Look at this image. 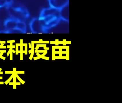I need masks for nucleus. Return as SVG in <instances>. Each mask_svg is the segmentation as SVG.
Masks as SVG:
<instances>
[{"mask_svg":"<svg viewBox=\"0 0 122 103\" xmlns=\"http://www.w3.org/2000/svg\"><path fill=\"white\" fill-rule=\"evenodd\" d=\"M39 18L43 21L46 26H55L61 19L60 10L50 6L41 10Z\"/></svg>","mask_w":122,"mask_h":103,"instance_id":"obj_1","label":"nucleus"},{"mask_svg":"<svg viewBox=\"0 0 122 103\" xmlns=\"http://www.w3.org/2000/svg\"><path fill=\"white\" fill-rule=\"evenodd\" d=\"M6 8L8 14L12 18L23 21L30 17L29 10L22 4L13 2Z\"/></svg>","mask_w":122,"mask_h":103,"instance_id":"obj_2","label":"nucleus"},{"mask_svg":"<svg viewBox=\"0 0 122 103\" xmlns=\"http://www.w3.org/2000/svg\"><path fill=\"white\" fill-rule=\"evenodd\" d=\"M48 2L50 7L60 10L69 4V0H48Z\"/></svg>","mask_w":122,"mask_h":103,"instance_id":"obj_3","label":"nucleus"},{"mask_svg":"<svg viewBox=\"0 0 122 103\" xmlns=\"http://www.w3.org/2000/svg\"><path fill=\"white\" fill-rule=\"evenodd\" d=\"M61 18L63 20L68 21L69 19V4L60 9Z\"/></svg>","mask_w":122,"mask_h":103,"instance_id":"obj_4","label":"nucleus"},{"mask_svg":"<svg viewBox=\"0 0 122 103\" xmlns=\"http://www.w3.org/2000/svg\"><path fill=\"white\" fill-rule=\"evenodd\" d=\"M13 2V0H0V8H6Z\"/></svg>","mask_w":122,"mask_h":103,"instance_id":"obj_5","label":"nucleus"},{"mask_svg":"<svg viewBox=\"0 0 122 103\" xmlns=\"http://www.w3.org/2000/svg\"><path fill=\"white\" fill-rule=\"evenodd\" d=\"M16 77L19 80L20 82V83H22L23 84H24L25 83V82L23 80H22V79L20 78V77L17 74H16Z\"/></svg>","mask_w":122,"mask_h":103,"instance_id":"obj_6","label":"nucleus"},{"mask_svg":"<svg viewBox=\"0 0 122 103\" xmlns=\"http://www.w3.org/2000/svg\"><path fill=\"white\" fill-rule=\"evenodd\" d=\"M13 74H12V76H10V78H9V79H8L5 82V84H8V83H9V82H10V81H11V80H12V78H13Z\"/></svg>","mask_w":122,"mask_h":103,"instance_id":"obj_7","label":"nucleus"},{"mask_svg":"<svg viewBox=\"0 0 122 103\" xmlns=\"http://www.w3.org/2000/svg\"><path fill=\"white\" fill-rule=\"evenodd\" d=\"M34 50H32V52H31V54H30V56L29 57V59H30V60H32V59L33 57V55H34Z\"/></svg>","mask_w":122,"mask_h":103,"instance_id":"obj_8","label":"nucleus"},{"mask_svg":"<svg viewBox=\"0 0 122 103\" xmlns=\"http://www.w3.org/2000/svg\"><path fill=\"white\" fill-rule=\"evenodd\" d=\"M25 55L27 54V44L25 46Z\"/></svg>","mask_w":122,"mask_h":103,"instance_id":"obj_9","label":"nucleus"},{"mask_svg":"<svg viewBox=\"0 0 122 103\" xmlns=\"http://www.w3.org/2000/svg\"><path fill=\"white\" fill-rule=\"evenodd\" d=\"M15 73H16L17 74H24L25 73V71H16Z\"/></svg>","mask_w":122,"mask_h":103,"instance_id":"obj_10","label":"nucleus"},{"mask_svg":"<svg viewBox=\"0 0 122 103\" xmlns=\"http://www.w3.org/2000/svg\"><path fill=\"white\" fill-rule=\"evenodd\" d=\"M47 52V51H38V50H35L34 51V52L35 53H42V52Z\"/></svg>","mask_w":122,"mask_h":103,"instance_id":"obj_11","label":"nucleus"},{"mask_svg":"<svg viewBox=\"0 0 122 103\" xmlns=\"http://www.w3.org/2000/svg\"><path fill=\"white\" fill-rule=\"evenodd\" d=\"M14 73V72L13 71H5V74H12Z\"/></svg>","mask_w":122,"mask_h":103,"instance_id":"obj_12","label":"nucleus"},{"mask_svg":"<svg viewBox=\"0 0 122 103\" xmlns=\"http://www.w3.org/2000/svg\"><path fill=\"white\" fill-rule=\"evenodd\" d=\"M15 47H16V51H15L16 54V55H18V54H19L18 53V46L16 44Z\"/></svg>","mask_w":122,"mask_h":103,"instance_id":"obj_13","label":"nucleus"},{"mask_svg":"<svg viewBox=\"0 0 122 103\" xmlns=\"http://www.w3.org/2000/svg\"><path fill=\"white\" fill-rule=\"evenodd\" d=\"M10 60H13V52L12 51L10 52Z\"/></svg>","mask_w":122,"mask_h":103,"instance_id":"obj_14","label":"nucleus"},{"mask_svg":"<svg viewBox=\"0 0 122 103\" xmlns=\"http://www.w3.org/2000/svg\"><path fill=\"white\" fill-rule=\"evenodd\" d=\"M13 50V48H12V47H10V50L8 51V52L7 53V56H9V54L10 53V52L12 51Z\"/></svg>","mask_w":122,"mask_h":103,"instance_id":"obj_15","label":"nucleus"},{"mask_svg":"<svg viewBox=\"0 0 122 103\" xmlns=\"http://www.w3.org/2000/svg\"><path fill=\"white\" fill-rule=\"evenodd\" d=\"M23 53H20V60H23Z\"/></svg>","mask_w":122,"mask_h":103,"instance_id":"obj_16","label":"nucleus"},{"mask_svg":"<svg viewBox=\"0 0 122 103\" xmlns=\"http://www.w3.org/2000/svg\"><path fill=\"white\" fill-rule=\"evenodd\" d=\"M31 49L32 50H34V43L32 42V46H31Z\"/></svg>","mask_w":122,"mask_h":103,"instance_id":"obj_17","label":"nucleus"},{"mask_svg":"<svg viewBox=\"0 0 122 103\" xmlns=\"http://www.w3.org/2000/svg\"><path fill=\"white\" fill-rule=\"evenodd\" d=\"M41 58V57H40L38 56L37 57H34L33 59H34V60H37V59H39L40 58Z\"/></svg>","mask_w":122,"mask_h":103,"instance_id":"obj_18","label":"nucleus"},{"mask_svg":"<svg viewBox=\"0 0 122 103\" xmlns=\"http://www.w3.org/2000/svg\"><path fill=\"white\" fill-rule=\"evenodd\" d=\"M6 51V50H0V53H5Z\"/></svg>","mask_w":122,"mask_h":103,"instance_id":"obj_19","label":"nucleus"},{"mask_svg":"<svg viewBox=\"0 0 122 103\" xmlns=\"http://www.w3.org/2000/svg\"><path fill=\"white\" fill-rule=\"evenodd\" d=\"M0 58L2 59H3L4 60H5V58H6L5 57L2 56H1L0 57Z\"/></svg>","mask_w":122,"mask_h":103,"instance_id":"obj_20","label":"nucleus"},{"mask_svg":"<svg viewBox=\"0 0 122 103\" xmlns=\"http://www.w3.org/2000/svg\"><path fill=\"white\" fill-rule=\"evenodd\" d=\"M15 42V41H7L8 43H13V42Z\"/></svg>","mask_w":122,"mask_h":103,"instance_id":"obj_21","label":"nucleus"},{"mask_svg":"<svg viewBox=\"0 0 122 103\" xmlns=\"http://www.w3.org/2000/svg\"><path fill=\"white\" fill-rule=\"evenodd\" d=\"M23 46H20V51H21V52L22 51H23Z\"/></svg>","mask_w":122,"mask_h":103,"instance_id":"obj_22","label":"nucleus"},{"mask_svg":"<svg viewBox=\"0 0 122 103\" xmlns=\"http://www.w3.org/2000/svg\"><path fill=\"white\" fill-rule=\"evenodd\" d=\"M15 84H16V85H20V82H16Z\"/></svg>","mask_w":122,"mask_h":103,"instance_id":"obj_23","label":"nucleus"},{"mask_svg":"<svg viewBox=\"0 0 122 103\" xmlns=\"http://www.w3.org/2000/svg\"><path fill=\"white\" fill-rule=\"evenodd\" d=\"M9 85H13L14 83L13 82H9Z\"/></svg>","mask_w":122,"mask_h":103,"instance_id":"obj_24","label":"nucleus"},{"mask_svg":"<svg viewBox=\"0 0 122 103\" xmlns=\"http://www.w3.org/2000/svg\"><path fill=\"white\" fill-rule=\"evenodd\" d=\"M13 88L16 89V85L15 84H13Z\"/></svg>","mask_w":122,"mask_h":103,"instance_id":"obj_25","label":"nucleus"},{"mask_svg":"<svg viewBox=\"0 0 122 103\" xmlns=\"http://www.w3.org/2000/svg\"><path fill=\"white\" fill-rule=\"evenodd\" d=\"M13 71L14 72V73L16 71V68H13Z\"/></svg>","mask_w":122,"mask_h":103,"instance_id":"obj_26","label":"nucleus"},{"mask_svg":"<svg viewBox=\"0 0 122 103\" xmlns=\"http://www.w3.org/2000/svg\"><path fill=\"white\" fill-rule=\"evenodd\" d=\"M39 46H37L36 48H35V49H36V50H38V49H39Z\"/></svg>","mask_w":122,"mask_h":103,"instance_id":"obj_27","label":"nucleus"},{"mask_svg":"<svg viewBox=\"0 0 122 103\" xmlns=\"http://www.w3.org/2000/svg\"><path fill=\"white\" fill-rule=\"evenodd\" d=\"M4 83L3 82H0V84H3Z\"/></svg>","mask_w":122,"mask_h":103,"instance_id":"obj_28","label":"nucleus"},{"mask_svg":"<svg viewBox=\"0 0 122 103\" xmlns=\"http://www.w3.org/2000/svg\"><path fill=\"white\" fill-rule=\"evenodd\" d=\"M3 53H0V57L1 56H2V55H3Z\"/></svg>","mask_w":122,"mask_h":103,"instance_id":"obj_29","label":"nucleus"},{"mask_svg":"<svg viewBox=\"0 0 122 103\" xmlns=\"http://www.w3.org/2000/svg\"><path fill=\"white\" fill-rule=\"evenodd\" d=\"M29 48H31V44H30V43H29Z\"/></svg>","mask_w":122,"mask_h":103,"instance_id":"obj_30","label":"nucleus"},{"mask_svg":"<svg viewBox=\"0 0 122 103\" xmlns=\"http://www.w3.org/2000/svg\"><path fill=\"white\" fill-rule=\"evenodd\" d=\"M32 49H31V50H30V51H28V52H29V53H31V52H32Z\"/></svg>","mask_w":122,"mask_h":103,"instance_id":"obj_31","label":"nucleus"},{"mask_svg":"<svg viewBox=\"0 0 122 103\" xmlns=\"http://www.w3.org/2000/svg\"><path fill=\"white\" fill-rule=\"evenodd\" d=\"M11 47V46H7V48H10Z\"/></svg>","mask_w":122,"mask_h":103,"instance_id":"obj_32","label":"nucleus"},{"mask_svg":"<svg viewBox=\"0 0 122 103\" xmlns=\"http://www.w3.org/2000/svg\"><path fill=\"white\" fill-rule=\"evenodd\" d=\"M12 52L13 53H15V50H13V49L12 50Z\"/></svg>","mask_w":122,"mask_h":103,"instance_id":"obj_33","label":"nucleus"},{"mask_svg":"<svg viewBox=\"0 0 122 103\" xmlns=\"http://www.w3.org/2000/svg\"><path fill=\"white\" fill-rule=\"evenodd\" d=\"M4 46V44H1L0 46Z\"/></svg>","mask_w":122,"mask_h":103,"instance_id":"obj_34","label":"nucleus"},{"mask_svg":"<svg viewBox=\"0 0 122 103\" xmlns=\"http://www.w3.org/2000/svg\"><path fill=\"white\" fill-rule=\"evenodd\" d=\"M0 79H3V77H0Z\"/></svg>","mask_w":122,"mask_h":103,"instance_id":"obj_35","label":"nucleus"},{"mask_svg":"<svg viewBox=\"0 0 122 103\" xmlns=\"http://www.w3.org/2000/svg\"><path fill=\"white\" fill-rule=\"evenodd\" d=\"M2 70V69L0 68V72L1 71V70Z\"/></svg>","mask_w":122,"mask_h":103,"instance_id":"obj_36","label":"nucleus"}]
</instances>
